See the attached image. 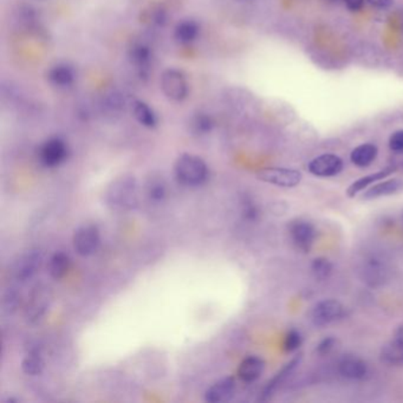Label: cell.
<instances>
[{"mask_svg": "<svg viewBox=\"0 0 403 403\" xmlns=\"http://www.w3.org/2000/svg\"><path fill=\"white\" fill-rule=\"evenodd\" d=\"M105 200L113 210H134L139 204L136 178L132 175H122L114 180L107 190Z\"/></svg>", "mask_w": 403, "mask_h": 403, "instance_id": "obj_1", "label": "cell"}, {"mask_svg": "<svg viewBox=\"0 0 403 403\" xmlns=\"http://www.w3.org/2000/svg\"><path fill=\"white\" fill-rule=\"evenodd\" d=\"M175 178L187 187L202 186L208 178V167L205 161L194 154H183L175 161Z\"/></svg>", "mask_w": 403, "mask_h": 403, "instance_id": "obj_2", "label": "cell"}, {"mask_svg": "<svg viewBox=\"0 0 403 403\" xmlns=\"http://www.w3.org/2000/svg\"><path fill=\"white\" fill-rule=\"evenodd\" d=\"M160 86L167 98L171 101L181 102L188 96V82L183 73L178 69H167L160 78Z\"/></svg>", "mask_w": 403, "mask_h": 403, "instance_id": "obj_3", "label": "cell"}, {"mask_svg": "<svg viewBox=\"0 0 403 403\" xmlns=\"http://www.w3.org/2000/svg\"><path fill=\"white\" fill-rule=\"evenodd\" d=\"M52 302V294L50 287L45 285H38L32 291L30 299L27 302L26 309H25V318L29 323L35 324L43 319L47 314L49 307Z\"/></svg>", "mask_w": 403, "mask_h": 403, "instance_id": "obj_4", "label": "cell"}, {"mask_svg": "<svg viewBox=\"0 0 403 403\" xmlns=\"http://www.w3.org/2000/svg\"><path fill=\"white\" fill-rule=\"evenodd\" d=\"M345 314V307L336 299H324L317 303L311 311L310 319L318 328L337 322Z\"/></svg>", "mask_w": 403, "mask_h": 403, "instance_id": "obj_5", "label": "cell"}, {"mask_svg": "<svg viewBox=\"0 0 403 403\" xmlns=\"http://www.w3.org/2000/svg\"><path fill=\"white\" fill-rule=\"evenodd\" d=\"M68 156H69L68 144L59 137L49 139L38 149L39 162L47 168L61 166L68 159Z\"/></svg>", "mask_w": 403, "mask_h": 403, "instance_id": "obj_6", "label": "cell"}, {"mask_svg": "<svg viewBox=\"0 0 403 403\" xmlns=\"http://www.w3.org/2000/svg\"><path fill=\"white\" fill-rule=\"evenodd\" d=\"M101 244V234L95 225H82L73 237L74 250L78 256L89 257L96 252Z\"/></svg>", "mask_w": 403, "mask_h": 403, "instance_id": "obj_7", "label": "cell"}, {"mask_svg": "<svg viewBox=\"0 0 403 403\" xmlns=\"http://www.w3.org/2000/svg\"><path fill=\"white\" fill-rule=\"evenodd\" d=\"M257 178L263 183H271L275 186L294 188L301 183L303 175L301 172L296 171V169L272 167V168H265V169L258 172Z\"/></svg>", "mask_w": 403, "mask_h": 403, "instance_id": "obj_8", "label": "cell"}, {"mask_svg": "<svg viewBox=\"0 0 403 403\" xmlns=\"http://www.w3.org/2000/svg\"><path fill=\"white\" fill-rule=\"evenodd\" d=\"M389 277V268L381 257L370 256L362 264L360 278L368 287H380Z\"/></svg>", "mask_w": 403, "mask_h": 403, "instance_id": "obj_9", "label": "cell"}, {"mask_svg": "<svg viewBox=\"0 0 403 403\" xmlns=\"http://www.w3.org/2000/svg\"><path fill=\"white\" fill-rule=\"evenodd\" d=\"M43 254L35 248L24 253L18 258L13 265V275L20 283H25L27 280L35 277L36 273L42 268Z\"/></svg>", "mask_w": 403, "mask_h": 403, "instance_id": "obj_10", "label": "cell"}, {"mask_svg": "<svg viewBox=\"0 0 403 403\" xmlns=\"http://www.w3.org/2000/svg\"><path fill=\"white\" fill-rule=\"evenodd\" d=\"M289 234L296 248L304 253L310 251L316 239V229L314 225L305 220L292 221L289 227Z\"/></svg>", "mask_w": 403, "mask_h": 403, "instance_id": "obj_11", "label": "cell"}, {"mask_svg": "<svg viewBox=\"0 0 403 403\" xmlns=\"http://www.w3.org/2000/svg\"><path fill=\"white\" fill-rule=\"evenodd\" d=\"M309 172L318 178H331L343 169V161L335 154H323L309 163Z\"/></svg>", "mask_w": 403, "mask_h": 403, "instance_id": "obj_12", "label": "cell"}, {"mask_svg": "<svg viewBox=\"0 0 403 403\" xmlns=\"http://www.w3.org/2000/svg\"><path fill=\"white\" fill-rule=\"evenodd\" d=\"M234 392H236V382L232 377L221 379L206 390V402H227L232 399Z\"/></svg>", "mask_w": 403, "mask_h": 403, "instance_id": "obj_13", "label": "cell"}, {"mask_svg": "<svg viewBox=\"0 0 403 403\" xmlns=\"http://www.w3.org/2000/svg\"><path fill=\"white\" fill-rule=\"evenodd\" d=\"M302 356V353H299L297 356L294 357L289 363L284 365L280 372L275 374V377L268 382V386L264 388L263 393H261V397H260L261 401H266V400L270 399V397L275 394V390L289 379L291 374L295 372L296 368L301 365L303 358Z\"/></svg>", "mask_w": 403, "mask_h": 403, "instance_id": "obj_14", "label": "cell"}, {"mask_svg": "<svg viewBox=\"0 0 403 403\" xmlns=\"http://www.w3.org/2000/svg\"><path fill=\"white\" fill-rule=\"evenodd\" d=\"M338 372L348 380H363L368 374V365L358 357H344L338 365Z\"/></svg>", "mask_w": 403, "mask_h": 403, "instance_id": "obj_15", "label": "cell"}, {"mask_svg": "<svg viewBox=\"0 0 403 403\" xmlns=\"http://www.w3.org/2000/svg\"><path fill=\"white\" fill-rule=\"evenodd\" d=\"M47 79L51 84L57 88H68L76 81V73L74 68L66 63H59L52 66L47 73Z\"/></svg>", "mask_w": 403, "mask_h": 403, "instance_id": "obj_16", "label": "cell"}, {"mask_svg": "<svg viewBox=\"0 0 403 403\" xmlns=\"http://www.w3.org/2000/svg\"><path fill=\"white\" fill-rule=\"evenodd\" d=\"M265 362L260 357H246L238 368V377L243 382L252 383L263 375Z\"/></svg>", "mask_w": 403, "mask_h": 403, "instance_id": "obj_17", "label": "cell"}, {"mask_svg": "<svg viewBox=\"0 0 403 403\" xmlns=\"http://www.w3.org/2000/svg\"><path fill=\"white\" fill-rule=\"evenodd\" d=\"M403 190L402 178H390L386 180L383 183H377L370 187L363 193L362 199L363 200H374V199L382 198V197H389L393 194L399 193Z\"/></svg>", "mask_w": 403, "mask_h": 403, "instance_id": "obj_18", "label": "cell"}, {"mask_svg": "<svg viewBox=\"0 0 403 403\" xmlns=\"http://www.w3.org/2000/svg\"><path fill=\"white\" fill-rule=\"evenodd\" d=\"M396 169L394 167H388L383 171L377 172L374 174L367 175V176H363V178H358L355 183L350 185L349 188L347 190V194L349 198H353L355 195L365 190V188H368L369 186H372L374 183L380 181V180H383L384 178H387L389 175H392Z\"/></svg>", "mask_w": 403, "mask_h": 403, "instance_id": "obj_19", "label": "cell"}, {"mask_svg": "<svg viewBox=\"0 0 403 403\" xmlns=\"http://www.w3.org/2000/svg\"><path fill=\"white\" fill-rule=\"evenodd\" d=\"M132 112L135 120L146 128L153 129L158 126V122H159L158 115L151 105H147L146 102L139 101V100L134 102L132 105Z\"/></svg>", "mask_w": 403, "mask_h": 403, "instance_id": "obj_20", "label": "cell"}, {"mask_svg": "<svg viewBox=\"0 0 403 403\" xmlns=\"http://www.w3.org/2000/svg\"><path fill=\"white\" fill-rule=\"evenodd\" d=\"M377 153H379V151H377V147L375 144H360V146L355 148V149L351 151L350 160H351V162H353L355 166L363 168V167L372 165V163L375 161Z\"/></svg>", "mask_w": 403, "mask_h": 403, "instance_id": "obj_21", "label": "cell"}, {"mask_svg": "<svg viewBox=\"0 0 403 403\" xmlns=\"http://www.w3.org/2000/svg\"><path fill=\"white\" fill-rule=\"evenodd\" d=\"M45 368L42 353L38 349H32L25 355L22 360V370L29 377H38Z\"/></svg>", "mask_w": 403, "mask_h": 403, "instance_id": "obj_22", "label": "cell"}, {"mask_svg": "<svg viewBox=\"0 0 403 403\" xmlns=\"http://www.w3.org/2000/svg\"><path fill=\"white\" fill-rule=\"evenodd\" d=\"M69 266H70V258L66 253L59 251L52 254L49 263H47V272L50 275L51 278L59 280H62L63 277L69 271Z\"/></svg>", "mask_w": 403, "mask_h": 403, "instance_id": "obj_23", "label": "cell"}, {"mask_svg": "<svg viewBox=\"0 0 403 403\" xmlns=\"http://www.w3.org/2000/svg\"><path fill=\"white\" fill-rule=\"evenodd\" d=\"M200 26L195 20H186L175 26L174 37L178 43L190 44L198 38Z\"/></svg>", "mask_w": 403, "mask_h": 403, "instance_id": "obj_24", "label": "cell"}, {"mask_svg": "<svg viewBox=\"0 0 403 403\" xmlns=\"http://www.w3.org/2000/svg\"><path fill=\"white\" fill-rule=\"evenodd\" d=\"M129 59L137 70H147L151 62V51L144 44H135L129 51Z\"/></svg>", "mask_w": 403, "mask_h": 403, "instance_id": "obj_25", "label": "cell"}, {"mask_svg": "<svg viewBox=\"0 0 403 403\" xmlns=\"http://www.w3.org/2000/svg\"><path fill=\"white\" fill-rule=\"evenodd\" d=\"M380 358L388 365H403V344L393 338L381 349Z\"/></svg>", "mask_w": 403, "mask_h": 403, "instance_id": "obj_26", "label": "cell"}, {"mask_svg": "<svg viewBox=\"0 0 403 403\" xmlns=\"http://www.w3.org/2000/svg\"><path fill=\"white\" fill-rule=\"evenodd\" d=\"M146 193L153 202H162L167 197V185L161 176H151L146 183Z\"/></svg>", "mask_w": 403, "mask_h": 403, "instance_id": "obj_27", "label": "cell"}, {"mask_svg": "<svg viewBox=\"0 0 403 403\" xmlns=\"http://www.w3.org/2000/svg\"><path fill=\"white\" fill-rule=\"evenodd\" d=\"M124 103L126 101H124L122 93H119L116 90H113L103 97L102 107L107 113L116 114L120 113L121 110H123Z\"/></svg>", "mask_w": 403, "mask_h": 403, "instance_id": "obj_28", "label": "cell"}, {"mask_svg": "<svg viewBox=\"0 0 403 403\" xmlns=\"http://www.w3.org/2000/svg\"><path fill=\"white\" fill-rule=\"evenodd\" d=\"M213 127V121L206 114H197L190 121L192 132L197 135H206L212 132Z\"/></svg>", "mask_w": 403, "mask_h": 403, "instance_id": "obj_29", "label": "cell"}, {"mask_svg": "<svg viewBox=\"0 0 403 403\" xmlns=\"http://www.w3.org/2000/svg\"><path fill=\"white\" fill-rule=\"evenodd\" d=\"M311 271L314 273V278L319 280H326L333 273V264L330 263L326 258H316L311 264Z\"/></svg>", "mask_w": 403, "mask_h": 403, "instance_id": "obj_30", "label": "cell"}, {"mask_svg": "<svg viewBox=\"0 0 403 403\" xmlns=\"http://www.w3.org/2000/svg\"><path fill=\"white\" fill-rule=\"evenodd\" d=\"M303 343L302 335L297 330H290L284 338L283 348L287 353H294L301 348Z\"/></svg>", "mask_w": 403, "mask_h": 403, "instance_id": "obj_31", "label": "cell"}, {"mask_svg": "<svg viewBox=\"0 0 403 403\" xmlns=\"http://www.w3.org/2000/svg\"><path fill=\"white\" fill-rule=\"evenodd\" d=\"M20 304V295L15 290H8L4 297V310L8 312L15 311Z\"/></svg>", "mask_w": 403, "mask_h": 403, "instance_id": "obj_32", "label": "cell"}, {"mask_svg": "<svg viewBox=\"0 0 403 403\" xmlns=\"http://www.w3.org/2000/svg\"><path fill=\"white\" fill-rule=\"evenodd\" d=\"M389 147L394 151H403V130L394 132L389 139Z\"/></svg>", "mask_w": 403, "mask_h": 403, "instance_id": "obj_33", "label": "cell"}, {"mask_svg": "<svg viewBox=\"0 0 403 403\" xmlns=\"http://www.w3.org/2000/svg\"><path fill=\"white\" fill-rule=\"evenodd\" d=\"M335 345H336V340L335 338L326 337L323 341L319 342L316 350H317V353L319 355H328L335 348Z\"/></svg>", "mask_w": 403, "mask_h": 403, "instance_id": "obj_34", "label": "cell"}, {"mask_svg": "<svg viewBox=\"0 0 403 403\" xmlns=\"http://www.w3.org/2000/svg\"><path fill=\"white\" fill-rule=\"evenodd\" d=\"M243 213H244L245 218H248V220H256L259 212H258V208H257V206H254V204L246 202L244 204V212Z\"/></svg>", "mask_w": 403, "mask_h": 403, "instance_id": "obj_35", "label": "cell"}, {"mask_svg": "<svg viewBox=\"0 0 403 403\" xmlns=\"http://www.w3.org/2000/svg\"><path fill=\"white\" fill-rule=\"evenodd\" d=\"M344 3L351 11H358L365 4V0H344Z\"/></svg>", "mask_w": 403, "mask_h": 403, "instance_id": "obj_36", "label": "cell"}, {"mask_svg": "<svg viewBox=\"0 0 403 403\" xmlns=\"http://www.w3.org/2000/svg\"><path fill=\"white\" fill-rule=\"evenodd\" d=\"M369 4L379 8H387L393 4V0H367Z\"/></svg>", "mask_w": 403, "mask_h": 403, "instance_id": "obj_37", "label": "cell"}, {"mask_svg": "<svg viewBox=\"0 0 403 403\" xmlns=\"http://www.w3.org/2000/svg\"><path fill=\"white\" fill-rule=\"evenodd\" d=\"M394 340L403 344V326H399L394 333Z\"/></svg>", "mask_w": 403, "mask_h": 403, "instance_id": "obj_38", "label": "cell"}, {"mask_svg": "<svg viewBox=\"0 0 403 403\" xmlns=\"http://www.w3.org/2000/svg\"><path fill=\"white\" fill-rule=\"evenodd\" d=\"M35 1H45V0H35Z\"/></svg>", "mask_w": 403, "mask_h": 403, "instance_id": "obj_39", "label": "cell"}, {"mask_svg": "<svg viewBox=\"0 0 403 403\" xmlns=\"http://www.w3.org/2000/svg\"><path fill=\"white\" fill-rule=\"evenodd\" d=\"M402 221H403V215H402Z\"/></svg>", "mask_w": 403, "mask_h": 403, "instance_id": "obj_40", "label": "cell"}]
</instances>
